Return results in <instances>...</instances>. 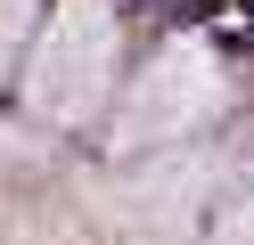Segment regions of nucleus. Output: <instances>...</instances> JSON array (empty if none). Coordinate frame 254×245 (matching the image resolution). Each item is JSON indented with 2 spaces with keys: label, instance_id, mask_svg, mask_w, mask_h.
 Returning <instances> with one entry per match:
<instances>
[{
  "label": "nucleus",
  "instance_id": "nucleus-1",
  "mask_svg": "<svg viewBox=\"0 0 254 245\" xmlns=\"http://www.w3.org/2000/svg\"><path fill=\"white\" fill-rule=\"evenodd\" d=\"M164 16H172V25H205V16H213V0H164Z\"/></svg>",
  "mask_w": 254,
  "mask_h": 245
}]
</instances>
